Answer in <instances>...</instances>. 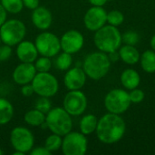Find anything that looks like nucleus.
Here are the masks:
<instances>
[{"label":"nucleus","instance_id":"f257e3e1","mask_svg":"<svg viewBox=\"0 0 155 155\" xmlns=\"http://www.w3.org/2000/svg\"><path fill=\"white\" fill-rule=\"evenodd\" d=\"M95 132L102 143H115L123 138L125 133V123L119 114L109 113L98 121Z\"/></svg>","mask_w":155,"mask_h":155},{"label":"nucleus","instance_id":"f03ea898","mask_svg":"<svg viewBox=\"0 0 155 155\" xmlns=\"http://www.w3.org/2000/svg\"><path fill=\"white\" fill-rule=\"evenodd\" d=\"M94 45L95 46L104 53H112L117 51L122 44V35L116 26L114 25H104L94 35Z\"/></svg>","mask_w":155,"mask_h":155},{"label":"nucleus","instance_id":"7ed1b4c3","mask_svg":"<svg viewBox=\"0 0 155 155\" xmlns=\"http://www.w3.org/2000/svg\"><path fill=\"white\" fill-rule=\"evenodd\" d=\"M110 66L111 60L104 52H94L88 54L83 63V69L86 76L94 80L104 77L108 74Z\"/></svg>","mask_w":155,"mask_h":155},{"label":"nucleus","instance_id":"20e7f679","mask_svg":"<svg viewBox=\"0 0 155 155\" xmlns=\"http://www.w3.org/2000/svg\"><path fill=\"white\" fill-rule=\"evenodd\" d=\"M45 123L47 128L53 134L60 136H64L70 133L73 128L71 115L63 107L52 108L46 114Z\"/></svg>","mask_w":155,"mask_h":155},{"label":"nucleus","instance_id":"39448f33","mask_svg":"<svg viewBox=\"0 0 155 155\" xmlns=\"http://www.w3.org/2000/svg\"><path fill=\"white\" fill-rule=\"evenodd\" d=\"M26 27L25 24L18 19L6 20L0 26V37L5 45L14 46L17 45L25 38Z\"/></svg>","mask_w":155,"mask_h":155},{"label":"nucleus","instance_id":"423d86ee","mask_svg":"<svg viewBox=\"0 0 155 155\" xmlns=\"http://www.w3.org/2000/svg\"><path fill=\"white\" fill-rule=\"evenodd\" d=\"M35 94L39 96L52 97L56 94L59 89L58 80L49 72L36 73L31 83Z\"/></svg>","mask_w":155,"mask_h":155},{"label":"nucleus","instance_id":"0eeeda50","mask_svg":"<svg viewBox=\"0 0 155 155\" xmlns=\"http://www.w3.org/2000/svg\"><path fill=\"white\" fill-rule=\"evenodd\" d=\"M35 47L38 54L42 56L54 57L61 51L60 38L50 32H43L39 34L35 40Z\"/></svg>","mask_w":155,"mask_h":155},{"label":"nucleus","instance_id":"6e6552de","mask_svg":"<svg viewBox=\"0 0 155 155\" xmlns=\"http://www.w3.org/2000/svg\"><path fill=\"white\" fill-rule=\"evenodd\" d=\"M131 104L129 94L122 89H114L110 91L104 99L105 108L109 113L121 114L128 110Z\"/></svg>","mask_w":155,"mask_h":155},{"label":"nucleus","instance_id":"1a4fd4ad","mask_svg":"<svg viewBox=\"0 0 155 155\" xmlns=\"http://www.w3.org/2000/svg\"><path fill=\"white\" fill-rule=\"evenodd\" d=\"M61 150L64 155H84L87 151V139L84 134L71 131L64 136Z\"/></svg>","mask_w":155,"mask_h":155},{"label":"nucleus","instance_id":"9d476101","mask_svg":"<svg viewBox=\"0 0 155 155\" xmlns=\"http://www.w3.org/2000/svg\"><path fill=\"white\" fill-rule=\"evenodd\" d=\"M10 143L15 151L22 152L25 154L33 149L35 137L29 129L23 126H17L11 131Z\"/></svg>","mask_w":155,"mask_h":155},{"label":"nucleus","instance_id":"9b49d317","mask_svg":"<svg viewBox=\"0 0 155 155\" xmlns=\"http://www.w3.org/2000/svg\"><path fill=\"white\" fill-rule=\"evenodd\" d=\"M63 108L71 116L81 115L87 108V98L80 90H71L64 98Z\"/></svg>","mask_w":155,"mask_h":155},{"label":"nucleus","instance_id":"f8f14e48","mask_svg":"<svg viewBox=\"0 0 155 155\" xmlns=\"http://www.w3.org/2000/svg\"><path fill=\"white\" fill-rule=\"evenodd\" d=\"M107 22V13L102 6H93L87 10L84 17L85 27L90 31H97Z\"/></svg>","mask_w":155,"mask_h":155},{"label":"nucleus","instance_id":"ddd939ff","mask_svg":"<svg viewBox=\"0 0 155 155\" xmlns=\"http://www.w3.org/2000/svg\"><path fill=\"white\" fill-rule=\"evenodd\" d=\"M84 36L77 30H69L60 38L61 50L68 54H75L84 46Z\"/></svg>","mask_w":155,"mask_h":155},{"label":"nucleus","instance_id":"4468645a","mask_svg":"<svg viewBox=\"0 0 155 155\" xmlns=\"http://www.w3.org/2000/svg\"><path fill=\"white\" fill-rule=\"evenodd\" d=\"M37 71L34 63H22L18 64L13 72V80L19 85L31 84Z\"/></svg>","mask_w":155,"mask_h":155},{"label":"nucleus","instance_id":"2eb2a0df","mask_svg":"<svg viewBox=\"0 0 155 155\" xmlns=\"http://www.w3.org/2000/svg\"><path fill=\"white\" fill-rule=\"evenodd\" d=\"M86 74L83 68L75 66L69 68L64 77V84L65 87L71 90H80L85 84Z\"/></svg>","mask_w":155,"mask_h":155},{"label":"nucleus","instance_id":"dca6fc26","mask_svg":"<svg viewBox=\"0 0 155 155\" xmlns=\"http://www.w3.org/2000/svg\"><path fill=\"white\" fill-rule=\"evenodd\" d=\"M38 54L35 45L30 41L23 40L16 46V55L22 63H35Z\"/></svg>","mask_w":155,"mask_h":155},{"label":"nucleus","instance_id":"f3484780","mask_svg":"<svg viewBox=\"0 0 155 155\" xmlns=\"http://www.w3.org/2000/svg\"><path fill=\"white\" fill-rule=\"evenodd\" d=\"M32 22L34 25L40 30L48 29L53 22L51 12L45 6H38L33 10Z\"/></svg>","mask_w":155,"mask_h":155},{"label":"nucleus","instance_id":"a211bd4d","mask_svg":"<svg viewBox=\"0 0 155 155\" xmlns=\"http://www.w3.org/2000/svg\"><path fill=\"white\" fill-rule=\"evenodd\" d=\"M140 75L134 69H126L121 75V82L123 85L129 90H133L138 87L140 84Z\"/></svg>","mask_w":155,"mask_h":155},{"label":"nucleus","instance_id":"6ab92c4d","mask_svg":"<svg viewBox=\"0 0 155 155\" xmlns=\"http://www.w3.org/2000/svg\"><path fill=\"white\" fill-rule=\"evenodd\" d=\"M119 55L121 59L128 64H134L138 61H140V53L139 51L134 47V45H125L124 46H122L119 52Z\"/></svg>","mask_w":155,"mask_h":155},{"label":"nucleus","instance_id":"aec40b11","mask_svg":"<svg viewBox=\"0 0 155 155\" xmlns=\"http://www.w3.org/2000/svg\"><path fill=\"white\" fill-rule=\"evenodd\" d=\"M14 116V107L5 98L0 97V125L8 124Z\"/></svg>","mask_w":155,"mask_h":155},{"label":"nucleus","instance_id":"412c9836","mask_svg":"<svg viewBox=\"0 0 155 155\" xmlns=\"http://www.w3.org/2000/svg\"><path fill=\"white\" fill-rule=\"evenodd\" d=\"M98 119L94 114H87L80 121V131L84 135H89L96 131Z\"/></svg>","mask_w":155,"mask_h":155},{"label":"nucleus","instance_id":"4be33fe9","mask_svg":"<svg viewBox=\"0 0 155 155\" xmlns=\"http://www.w3.org/2000/svg\"><path fill=\"white\" fill-rule=\"evenodd\" d=\"M46 114L37 109H32L25 113L24 116L25 122L31 126H41L45 122Z\"/></svg>","mask_w":155,"mask_h":155},{"label":"nucleus","instance_id":"5701e85b","mask_svg":"<svg viewBox=\"0 0 155 155\" xmlns=\"http://www.w3.org/2000/svg\"><path fill=\"white\" fill-rule=\"evenodd\" d=\"M141 65L147 73L155 72V52L153 50L145 51L140 57Z\"/></svg>","mask_w":155,"mask_h":155},{"label":"nucleus","instance_id":"b1692460","mask_svg":"<svg viewBox=\"0 0 155 155\" xmlns=\"http://www.w3.org/2000/svg\"><path fill=\"white\" fill-rule=\"evenodd\" d=\"M72 64H73L72 54L65 52L57 54L54 60V65L60 71H67L69 68H71Z\"/></svg>","mask_w":155,"mask_h":155},{"label":"nucleus","instance_id":"393cba45","mask_svg":"<svg viewBox=\"0 0 155 155\" xmlns=\"http://www.w3.org/2000/svg\"><path fill=\"white\" fill-rule=\"evenodd\" d=\"M62 142H63L62 136L53 134L46 138V140L45 142V147L51 153L56 152L59 149H61Z\"/></svg>","mask_w":155,"mask_h":155},{"label":"nucleus","instance_id":"a878e982","mask_svg":"<svg viewBox=\"0 0 155 155\" xmlns=\"http://www.w3.org/2000/svg\"><path fill=\"white\" fill-rule=\"evenodd\" d=\"M1 5L7 13L18 14L24 8L23 0H1Z\"/></svg>","mask_w":155,"mask_h":155},{"label":"nucleus","instance_id":"bb28decb","mask_svg":"<svg viewBox=\"0 0 155 155\" xmlns=\"http://www.w3.org/2000/svg\"><path fill=\"white\" fill-rule=\"evenodd\" d=\"M35 67L37 71V73L42 72H49L52 67V61L50 57L42 56L40 58H37L35 61Z\"/></svg>","mask_w":155,"mask_h":155},{"label":"nucleus","instance_id":"cd10ccee","mask_svg":"<svg viewBox=\"0 0 155 155\" xmlns=\"http://www.w3.org/2000/svg\"><path fill=\"white\" fill-rule=\"evenodd\" d=\"M35 108L46 114L52 109V103L49 100V97L40 96L35 102Z\"/></svg>","mask_w":155,"mask_h":155},{"label":"nucleus","instance_id":"c85d7f7f","mask_svg":"<svg viewBox=\"0 0 155 155\" xmlns=\"http://www.w3.org/2000/svg\"><path fill=\"white\" fill-rule=\"evenodd\" d=\"M124 20V15L118 10H113L107 14V22L114 26H118L123 24Z\"/></svg>","mask_w":155,"mask_h":155},{"label":"nucleus","instance_id":"c756f323","mask_svg":"<svg viewBox=\"0 0 155 155\" xmlns=\"http://www.w3.org/2000/svg\"><path fill=\"white\" fill-rule=\"evenodd\" d=\"M122 41L126 45H135L139 42V35L134 31H128L122 35Z\"/></svg>","mask_w":155,"mask_h":155},{"label":"nucleus","instance_id":"7c9ffc66","mask_svg":"<svg viewBox=\"0 0 155 155\" xmlns=\"http://www.w3.org/2000/svg\"><path fill=\"white\" fill-rule=\"evenodd\" d=\"M129 96H130L131 103L138 104V103H141L144 99V93L142 90L135 88L132 90V92L129 94Z\"/></svg>","mask_w":155,"mask_h":155},{"label":"nucleus","instance_id":"2f4dec72","mask_svg":"<svg viewBox=\"0 0 155 155\" xmlns=\"http://www.w3.org/2000/svg\"><path fill=\"white\" fill-rule=\"evenodd\" d=\"M12 55V47L7 45H0V62L8 60Z\"/></svg>","mask_w":155,"mask_h":155},{"label":"nucleus","instance_id":"473e14b6","mask_svg":"<svg viewBox=\"0 0 155 155\" xmlns=\"http://www.w3.org/2000/svg\"><path fill=\"white\" fill-rule=\"evenodd\" d=\"M31 155H50L51 152H49L45 146H37V147H33V149L29 152Z\"/></svg>","mask_w":155,"mask_h":155},{"label":"nucleus","instance_id":"72a5a7b5","mask_svg":"<svg viewBox=\"0 0 155 155\" xmlns=\"http://www.w3.org/2000/svg\"><path fill=\"white\" fill-rule=\"evenodd\" d=\"M21 93H22V94L24 96L29 97V96H31V95H33L35 94V91H34V88H33L32 84H27L22 85Z\"/></svg>","mask_w":155,"mask_h":155},{"label":"nucleus","instance_id":"f704fd0d","mask_svg":"<svg viewBox=\"0 0 155 155\" xmlns=\"http://www.w3.org/2000/svg\"><path fill=\"white\" fill-rule=\"evenodd\" d=\"M24 6L30 10H34L39 6V0H23Z\"/></svg>","mask_w":155,"mask_h":155},{"label":"nucleus","instance_id":"c9c22d12","mask_svg":"<svg viewBox=\"0 0 155 155\" xmlns=\"http://www.w3.org/2000/svg\"><path fill=\"white\" fill-rule=\"evenodd\" d=\"M6 16H7V12L0 3V26L6 21Z\"/></svg>","mask_w":155,"mask_h":155},{"label":"nucleus","instance_id":"e433bc0d","mask_svg":"<svg viewBox=\"0 0 155 155\" xmlns=\"http://www.w3.org/2000/svg\"><path fill=\"white\" fill-rule=\"evenodd\" d=\"M108 0H89V2L94 6H103Z\"/></svg>","mask_w":155,"mask_h":155},{"label":"nucleus","instance_id":"4c0bfd02","mask_svg":"<svg viewBox=\"0 0 155 155\" xmlns=\"http://www.w3.org/2000/svg\"><path fill=\"white\" fill-rule=\"evenodd\" d=\"M151 46H152L153 50L155 51V35L152 37V39H151Z\"/></svg>","mask_w":155,"mask_h":155},{"label":"nucleus","instance_id":"58836bf2","mask_svg":"<svg viewBox=\"0 0 155 155\" xmlns=\"http://www.w3.org/2000/svg\"><path fill=\"white\" fill-rule=\"evenodd\" d=\"M13 155H25V153H23L22 152H19V151H15L13 153Z\"/></svg>","mask_w":155,"mask_h":155},{"label":"nucleus","instance_id":"ea45409f","mask_svg":"<svg viewBox=\"0 0 155 155\" xmlns=\"http://www.w3.org/2000/svg\"><path fill=\"white\" fill-rule=\"evenodd\" d=\"M2 154H4V152L0 149V155H2Z\"/></svg>","mask_w":155,"mask_h":155},{"label":"nucleus","instance_id":"a19ab883","mask_svg":"<svg viewBox=\"0 0 155 155\" xmlns=\"http://www.w3.org/2000/svg\"><path fill=\"white\" fill-rule=\"evenodd\" d=\"M1 43H2V40H1V37H0V45H1Z\"/></svg>","mask_w":155,"mask_h":155}]
</instances>
